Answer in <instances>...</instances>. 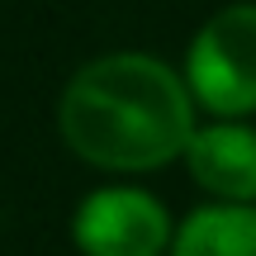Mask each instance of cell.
<instances>
[{
  "mask_svg": "<svg viewBox=\"0 0 256 256\" xmlns=\"http://www.w3.org/2000/svg\"><path fill=\"white\" fill-rule=\"evenodd\" d=\"M190 133V90L171 66L142 52H114L81 66L62 95L66 147L110 171L162 166L185 152Z\"/></svg>",
  "mask_w": 256,
  "mask_h": 256,
  "instance_id": "1",
  "label": "cell"
},
{
  "mask_svg": "<svg viewBox=\"0 0 256 256\" xmlns=\"http://www.w3.org/2000/svg\"><path fill=\"white\" fill-rule=\"evenodd\" d=\"M190 90L214 114L256 110V5H228L200 28L190 43Z\"/></svg>",
  "mask_w": 256,
  "mask_h": 256,
  "instance_id": "2",
  "label": "cell"
},
{
  "mask_svg": "<svg viewBox=\"0 0 256 256\" xmlns=\"http://www.w3.org/2000/svg\"><path fill=\"white\" fill-rule=\"evenodd\" d=\"M166 209L142 190H100L76 209V247L86 256H162Z\"/></svg>",
  "mask_w": 256,
  "mask_h": 256,
  "instance_id": "3",
  "label": "cell"
},
{
  "mask_svg": "<svg viewBox=\"0 0 256 256\" xmlns=\"http://www.w3.org/2000/svg\"><path fill=\"white\" fill-rule=\"evenodd\" d=\"M185 162H190V176L218 200L232 204L256 200V128L242 124L194 128L185 142Z\"/></svg>",
  "mask_w": 256,
  "mask_h": 256,
  "instance_id": "4",
  "label": "cell"
},
{
  "mask_svg": "<svg viewBox=\"0 0 256 256\" xmlns=\"http://www.w3.org/2000/svg\"><path fill=\"white\" fill-rule=\"evenodd\" d=\"M171 256H256V209L218 204L185 218Z\"/></svg>",
  "mask_w": 256,
  "mask_h": 256,
  "instance_id": "5",
  "label": "cell"
}]
</instances>
